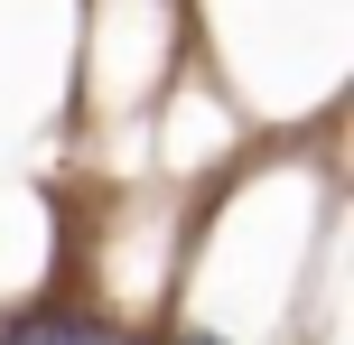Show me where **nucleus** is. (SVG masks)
Segmentation results:
<instances>
[{"label":"nucleus","instance_id":"f257e3e1","mask_svg":"<svg viewBox=\"0 0 354 345\" xmlns=\"http://www.w3.org/2000/svg\"><path fill=\"white\" fill-rule=\"evenodd\" d=\"M19 345H131L122 327H84V317H47V327H28Z\"/></svg>","mask_w":354,"mask_h":345},{"label":"nucleus","instance_id":"f03ea898","mask_svg":"<svg viewBox=\"0 0 354 345\" xmlns=\"http://www.w3.org/2000/svg\"><path fill=\"white\" fill-rule=\"evenodd\" d=\"M177 345H205V336H177Z\"/></svg>","mask_w":354,"mask_h":345}]
</instances>
